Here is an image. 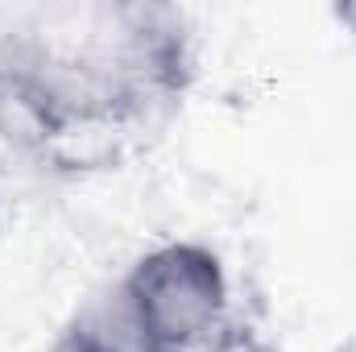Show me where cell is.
Here are the masks:
<instances>
[{
  "label": "cell",
  "instance_id": "1",
  "mask_svg": "<svg viewBox=\"0 0 356 352\" xmlns=\"http://www.w3.org/2000/svg\"><path fill=\"white\" fill-rule=\"evenodd\" d=\"M154 352H211L232 332L224 257L203 241H162L116 278Z\"/></svg>",
  "mask_w": 356,
  "mask_h": 352
},
{
  "label": "cell",
  "instance_id": "2",
  "mask_svg": "<svg viewBox=\"0 0 356 352\" xmlns=\"http://www.w3.org/2000/svg\"><path fill=\"white\" fill-rule=\"evenodd\" d=\"M54 352H154L116 282L95 286L63 319Z\"/></svg>",
  "mask_w": 356,
  "mask_h": 352
},
{
  "label": "cell",
  "instance_id": "4",
  "mask_svg": "<svg viewBox=\"0 0 356 352\" xmlns=\"http://www.w3.org/2000/svg\"><path fill=\"white\" fill-rule=\"evenodd\" d=\"M332 21L356 42V0H348V4H332Z\"/></svg>",
  "mask_w": 356,
  "mask_h": 352
},
{
  "label": "cell",
  "instance_id": "3",
  "mask_svg": "<svg viewBox=\"0 0 356 352\" xmlns=\"http://www.w3.org/2000/svg\"><path fill=\"white\" fill-rule=\"evenodd\" d=\"M211 352H273V344H266L261 336H253V332H241V328H232L220 344Z\"/></svg>",
  "mask_w": 356,
  "mask_h": 352
}]
</instances>
